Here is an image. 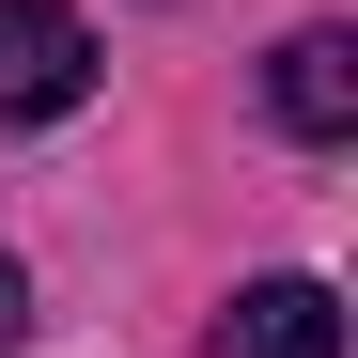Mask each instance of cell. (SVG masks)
Wrapping results in <instances>:
<instances>
[{
    "label": "cell",
    "instance_id": "cell-1",
    "mask_svg": "<svg viewBox=\"0 0 358 358\" xmlns=\"http://www.w3.org/2000/svg\"><path fill=\"white\" fill-rule=\"evenodd\" d=\"M78 94H94V31L63 0H0V125H47Z\"/></svg>",
    "mask_w": 358,
    "mask_h": 358
},
{
    "label": "cell",
    "instance_id": "cell-2",
    "mask_svg": "<svg viewBox=\"0 0 358 358\" xmlns=\"http://www.w3.org/2000/svg\"><path fill=\"white\" fill-rule=\"evenodd\" d=\"M203 358H343V312H327V280H250Z\"/></svg>",
    "mask_w": 358,
    "mask_h": 358
},
{
    "label": "cell",
    "instance_id": "cell-3",
    "mask_svg": "<svg viewBox=\"0 0 358 358\" xmlns=\"http://www.w3.org/2000/svg\"><path fill=\"white\" fill-rule=\"evenodd\" d=\"M265 109H280L296 141H343L358 125V31H296L280 63H265Z\"/></svg>",
    "mask_w": 358,
    "mask_h": 358
},
{
    "label": "cell",
    "instance_id": "cell-4",
    "mask_svg": "<svg viewBox=\"0 0 358 358\" xmlns=\"http://www.w3.org/2000/svg\"><path fill=\"white\" fill-rule=\"evenodd\" d=\"M31 327V280H16V250H0V343H16Z\"/></svg>",
    "mask_w": 358,
    "mask_h": 358
}]
</instances>
